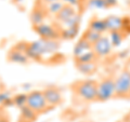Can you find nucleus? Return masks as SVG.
I'll list each match as a JSON object with an SVG mask.
<instances>
[{
	"mask_svg": "<svg viewBox=\"0 0 130 122\" xmlns=\"http://www.w3.org/2000/svg\"><path fill=\"white\" fill-rule=\"evenodd\" d=\"M26 106L29 107L36 113H40L46 111L49 108V105L44 98L42 91H32L27 94Z\"/></svg>",
	"mask_w": 130,
	"mask_h": 122,
	"instance_id": "obj_4",
	"label": "nucleus"
},
{
	"mask_svg": "<svg viewBox=\"0 0 130 122\" xmlns=\"http://www.w3.org/2000/svg\"><path fill=\"white\" fill-rule=\"evenodd\" d=\"M113 48L114 47L108 38V36H104V35L101 36L100 39L92 44V50L98 58H102V57L108 56L112 53Z\"/></svg>",
	"mask_w": 130,
	"mask_h": 122,
	"instance_id": "obj_7",
	"label": "nucleus"
},
{
	"mask_svg": "<svg viewBox=\"0 0 130 122\" xmlns=\"http://www.w3.org/2000/svg\"><path fill=\"white\" fill-rule=\"evenodd\" d=\"M91 30H94L96 32H100V34H104L105 31H107L106 29V24H105V19H101V18H98L94 17L92 18L90 23H89V27Z\"/></svg>",
	"mask_w": 130,
	"mask_h": 122,
	"instance_id": "obj_15",
	"label": "nucleus"
},
{
	"mask_svg": "<svg viewBox=\"0 0 130 122\" xmlns=\"http://www.w3.org/2000/svg\"><path fill=\"white\" fill-rule=\"evenodd\" d=\"M116 96L115 91V79L112 77H107L98 82V93L96 100L99 101H107Z\"/></svg>",
	"mask_w": 130,
	"mask_h": 122,
	"instance_id": "obj_3",
	"label": "nucleus"
},
{
	"mask_svg": "<svg viewBox=\"0 0 130 122\" xmlns=\"http://www.w3.org/2000/svg\"><path fill=\"white\" fill-rule=\"evenodd\" d=\"M87 6L90 9H96V10H105L106 8H108L105 0H88Z\"/></svg>",
	"mask_w": 130,
	"mask_h": 122,
	"instance_id": "obj_20",
	"label": "nucleus"
},
{
	"mask_svg": "<svg viewBox=\"0 0 130 122\" xmlns=\"http://www.w3.org/2000/svg\"><path fill=\"white\" fill-rule=\"evenodd\" d=\"M12 98H13V97H11V95L9 94V93H7V92H1L0 93V104H2V105H7L9 103L13 104Z\"/></svg>",
	"mask_w": 130,
	"mask_h": 122,
	"instance_id": "obj_24",
	"label": "nucleus"
},
{
	"mask_svg": "<svg viewBox=\"0 0 130 122\" xmlns=\"http://www.w3.org/2000/svg\"><path fill=\"white\" fill-rule=\"evenodd\" d=\"M76 67L78 71L81 72L85 76H89L94 74L96 70V63L90 62V63H76Z\"/></svg>",
	"mask_w": 130,
	"mask_h": 122,
	"instance_id": "obj_13",
	"label": "nucleus"
},
{
	"mask_svg": "<svg viewBox=\"0 0 130 122\" xmlns=\"http://www.w3.org/2000/svg\"><path fill=\"white\" fill-rule=\"evenodd\" d=\"M21 111H22V117H23V119H25L27 121H32L36 118V113L35 111H32L31 109L29 107H27V106H24L21 108Z\"/></svg>",
	"mask_w": 130,
	"mask_h": 122,
	"instance_id": "obj_23",
	"label": "nucleus"
},
{
	"mask_svg": "<svg viewBox=\"0 0 130 122\" xmlns=\"http://www.w3.org/2000/svg\"><path fill=\"white\" fill-rule=\"evenodd\" d=\"M92 50V44L90 42H88L84 37H81L78 41L76 42L73 49V54H74L75 59H77L80 56H83L84 54H86L87 52Z\"/></svg>",
	"mask_w": 130,
	"mask_h": 122,
	"instance_id": "obj_12",
	"label": "nucleus"
},
{
	"mask_svg": "<svg viewBox=\"0 0 130 122\" xmlns=\"http://www.w3.org/2000/svg\"><path fill=\"white\" fill-rule=\"evenodd\" d=\"M116 96L126 97L130 95V69H124L115 79Z\"/></svg>",
	"mask_w": 130,
	"mask_h": 122,
	"instance_id": "obj_5",
	"label": "nucleus"
},
{
	"mask_svg": "<svg viewBox=\"0 0 130 122\" xmlns=\"http://www.w3.org/2000/svg\"><path fill=\"white\" fill-rule=\"evenodd\" d=\"M76 14H77V12L75 10V7L64 5V7L60 10L59 13L55 15V22L58 23L59 26H63L72 17H74Z\"/></svg>",
	"mask_w": 130,
	"mask_h": 122,
	"instance_id": "obj_10",
	"label": "nucleus"
},
{
	"mask_svg": "<svg viewBox=\"0 0 130 122\" xmlns=\"http://www.w3.org/2000/svg\"><path fill=\"white\" fill-rule=\"evenodd\" d=\"M98 59L96 55L94 54L93 50L87 52L86 54H84L83 56H80L77 59H75V63H90V62H95Z\"/></svg>",
	"mask_w": 130,
	"mask_h": 122,
	"instance_id": "obj_21",
	"label": "nucleus"
},
{
	"mask_svg": "<svg viewBox=\"0 0 130 122\" xmlns=\"http://www.w3.org/2000/svg\"><path fill=\"white\" fill-rule=\"evenodd\" d=\"M75 92L81 99L95 101L98 93V82L94 80H84L75 84Z\"/></svg>",
	"mask_w": 130,
	"mask_h": 122,
	"instance_id": "obj_2",
	"label": "nucleus"
},
{
	"mask_svg": "<svg viewBox=\"0 0 130 122\" xmlns=\"http://www.w3.org/2000/svg\"><path fill=\"white\" fill-rule=\"evenodd\" d=\"M64 7V3L62 0H59V1H54V2H51V3H47L44 5V10H46L47 14H50V15H56L60 12V10Z\"/></svg>",
	"mask_w": 130,
	"mask_h": 122,
	"instance_id": "obj_16",
	"label": "nucleus"
},
{
	"mask_svg": "<svg viewBox=\"0 0 130 122\" xmlns=\"http://www.w3.org/2000/svg\"><path fill=\"white\" fill-rule=\"evenodd\" d=\"M105 24L108 32L112 31H124L126 28V19L117 15H109L105 17Z\"/></svg>",
	"mask_w": 130,
	"mask_h": 122,
	"instance_id": "obj_9",
	"label": "nucleus"
},
{
	"mask_svg": "<svg viewBox=\"0 0 130 122\" xmlns=\"http://www.w3.org/2000/svg\"><path fill=\"white\" fill-rule=\"evenodd\" d=\"M14 1H16V2H21L22 0H14Z\"/></svg>",
	"mask_w": 130,
	"mask_h": 122,
	"instance_id": "obj_28",
	"label": "nucleus"
},
{
	"mask_svg": "<svg viewBox=\"0 0 130 122\" xmlns=\"http://www.w3.org/2000/svg\"><path fill=\"white\" fill-rule=\"evenodd\" d=\"M34 30L36 31V34L39 35V37L41 39L58 40L59 38H61L60 28L56 27L55 25H52V24H47L43 22L39 25L34 26Z\"/></svg>",
	"mask_w": 130,
	"mask_h": 122,
	"instance_id": "obj_6",
	"label": "nucleus"
},
{
	"mask_svg": "<svg viewBox=\"0 0 130 122\" xmlns=\"http://www.w3.org/2000/svg\"><path fill=\"white\" fill-rule=\"evenodd\" d=\"M107 3V7H114L117 3V0H105Z\"/></svg>",
	"mask_w": 130,
	"mask_h": 122,
	"instance_id": "obj_26",
	"label": "nucleus"
},
{
	"mask_svg": "<svg viewBox=\"0 0 130 122\" xmlns=\"http://www.w3.org/2000/svg\"><path fill=\"white\" fill-rule=\"evenodd\" d=\"M128 122H130V115L128 116Z\"/></svg>",
	"mask_w": 130,
	"mask_h": 122,
	"instance_id": "obj_29",
	"label": "nucleus"
},
{
	"mask_svg": "<svg viewBox=\"0 0 130 122\" xmlns=\"http://www.w3.org/2000/svg\"><path fill=\"white\" fill-rule=\"evenodd\" d=\"M46 15H47V12L44 9H37V8H35L30 14L31 24L34 26H36V25H39V24L43 23L44 18H46Z\"/></svg>",
	"mask_w": 130,
	"mask_h": 122,
	"instance_id": "obj_14",
	"label": "nucleus"
},
{
	"mask_svg": "<svg viewBox=\"0 0 130 122\" xmlns=\"http://www.w3.org/2000/svg\"><path fill=\"white\" fill-rule=\"evenodd\" d=\"M108 38L111 40L113 47L116 48V47H120V44L123 43L125 39V36L123 34V31H112V32H109Z\"/></svg>",
	"mask_w": 130,
	"mask_h": 122,
	"instance_id": "obj_18",
	"label": "nucleus"
},
{
	"mask_svg": "<svg viewBox=\"0 0 130 122\" xmlns=\"http://www.w3.org/2000/svg\"><path fill=\"white\" fill-rule=\"evenodd\" d=\"M13 105L19 108H22L24 106H26V101H27V94H16L13 98Z\"/></svg>",
	"mask_w": 130,
	"mask_h": 122,
	"instance_id": "obj_22",
	"label": "nucleus"
},
{
	"mask_svg": "<svg viewBox=\"0 0 130 122\" xmlns=\"http://www.w3.org/2000/svg\"><path fill=\"white\" fill-rule=\"evenodd\" d=\"M64 5H67V6H72V7H77L79 5V1L80 0H62Z\"/></svg>",
	"mask_w": 130,
	"mask_h": 122,
	"instance_id": "obj_25",
	"label": "nucleus"
},
{
	"mask_svg": "<svg viewBox=\"0 0 130 122\" xmlns=\"http://www.w3.org/2000/svg\"><path fill=\"white\" fill-rule=\"evenodd\" d=\"M59 48L60 44L56 40H46L40 38L39 40L28 43L25 52L29 59L41 60L44 56L56 53Z\"/></svg>",
	"mask_w": 130,
	"mask_h": 122,
	"instance_id": "obj_1",
	"label": "nucleus"
},
{
	"mask_svg": "<svg viewBox=\"0 0 130 122\" xmlns=\"http://www.w3.org/2000/svg\"><path fill=\"white\" fill-rule=\"evenodd\" d=\"M41 1L44 3V5H47V3H51V2H54V1H59V0H41Z\"/></svg>",
	"mask_w": 130,
	"mask_h": 122,
	"instance_id": "obj_27",
	"label": "nucleus"
},
{
	"mask_svg": "<svg viewBox=\"0 0 130 122\" xmlns=\"http://www.w3.org/2000/svg\"><path fill=\"white\" fill-rule=\"evenodd\" d=\"M79 27H67V28H61L60 29V35L61 38L66 39V40H72L76 37L78 34Z\"/></svg>",
	"mask_w": 130,
	"mask_h": 122,
	"instance_id": "obj_17",
	"label": "nucleus"
},
{
	"mask_svg": "<svg viewBox=\"0 0 130 122\" xmlns=\"http://www.w3.org/2000/svg\"><path fill=\"white\" fill-rule=\"evenodd\" d=\"M103 34H100V32H96L94 30H91L90 28H88V29L84 32L83 37L87 40L88 42H90L91 44H93L95 41H98V40L100 39V37L102 36Z\"/></svg>",
	"mask_w": 130,
	"mask_h": 122,
	"instance_id": "obj_19",
	"label": "nucleus"
},
{
	"mask_svg": "<svg viewBox=\"0 0 130 122\" xmlns=\"http://www.w3.org/2000/svg\"><path fill=\"white\" fill-rule=\"evenodd\" d=\"M42 92H43L44 98H46L49 107L58 106V105H60L63 101L62 93H61L56 88H53V87L47 88V89H44Z\"/></svg>",
	"mask_w": 130,
	"mask_h": 122,
	"instance_id": "obj_8",
	"label": "nucleus"
},
{
	"mask_svg": "<svg viewBox=\"0 0 130 122\" xmlns=\"http://www.w3.org/2000/svg\"><path fill=\"white\" fill-rule=\"evenodd\" d=\"M26 49H21L20 46H16L13 48V50L9 52L8 58L9 60L13 63H18V64H26L28 62V56L26 54Z\"/></svg>",
	"mask_w": 130,
	"mask_h": 122,
	"instance_id": "obj_11",
	"label": "nucleus"
}]
</instances>
